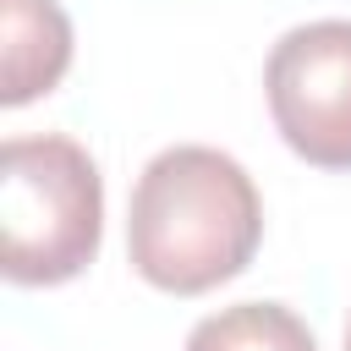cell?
<instances>
[{"mask_svg": "<svg viewBox=\"0 0 351 351\" xmlns=\"http://www.w3.org/2000/svg\"><path fill=\"white\" fill-rule=\"evenodd\" d=\"M258 241L263 197L230 154L208 143H176L143 165L126 208V258L148 285L170 296H203L236 280Z\"/></svg>", "mask_w": 351, "mask_h": 351, "instance_id": "1", "label": "cell"}, {"mask_svg": "<svg viewBox=\"0 0 351 351\" xmlns=\"http://www.w3.org/2000/svg\"><path fill=\"white\" fill-rule=\"evenodd\" d=\"M0 269L11 285L77 280L104 236V181L71 137H11L0 154Z\"/></svg>", "mask_w": 351, "mask_h": 351, "instance_id": "2", "label": "cell"}, {"mask_svg": "<svg viewBox=\"0 0 351 351\" xmlns=\"http://www.w3.org/2000/svg\"><path fill=\"white\" fill-rule=\"evenodd\" d=\"M263 93L285 148L318 170H351V22L324 16L280 33Z\"/></svg>", "mask_w": 351, "mask_h": 351, "instance_id": "3", "label": "cell"}, {"mask_svg": "<svg viewBox=\"0 0 351 351\" xmlns=\"http://www.w3.org/2000/svg\"><path fill=\"white\" fill-rule=\"evenodd\" d=\"M5 16V77L0 104L22 110L38 93H49L71 66V22L60 0H0Z\"/></svg>", "mask_w": 351, "mask_h": 351, "instance_id": "4", "label": "cell"}, {"mask_svg": "<svg viewBox=\"0 0 351 351\" xmlns=\"http://www.w3.org/2000/svg\"><path fill=\"white\" fill-rule=\"evenodd\" d=\"M186 351H318V340L285 302H236L197 318Z\"/></svg>", "mask_w": 351, "mask_h": 351, "instance_id": "5", "label": "cell"}, {"mask_svg": "<svg viewBox=\"0 0 351 351\" xmlns=\"http://www.w3.org/2000/svg\"><path fill=\"white\" fill-rule=\"evenodd\" d=\"M346 351H351V318H346Z\"/></svg>", "mask_w": 351, "mask_h": 351, "instance_id": "6", "label": "cell"}]
</instances>
